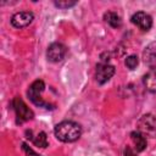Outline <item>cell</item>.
<instances>
[{
	"mask_svg": "<svg viewBox=\"0 0 156 156\" xmlns=\"http://www.w3.org/2000/svg\"><path fill=\"white\" fill-rule=\"evenodd\" d=\"M144 85L149 91H156V71L152 69L144 76Z\"/></svg>",
	"mask_w": 156,
	"mask_h": 156,
	"instance_id": "obj_11",
	"label": "cell"
},
{
	"mask_svg": "<svg viewBox=\"0 0 156 156\" xmlns=\"http://www.w3.org/2000/svg\"><path fill=\"white\" fill-rule=\"evenodd\" d=\"M33 143L35 146H39V147H46L48 146V138H46V134L44 132H40L39 134L35 135V138L33 139Z\"/></svg>",
	"mask_w": 156,
	"mask_h": 156,
	"instance_id": "obj_13",
	"label": "cell"
},
{
	"mask_svg": "<svg viewBox=\"0 0 156 156\" xmlns=\"http://www.w3.org/2000/svg\"><path fill=\"white\" fill-rule=\"evenodd\" d=\"M124 63H126V66H127L129 69H134V68L138 66L139 60H138L136 55H129V56H127V58L124 60Z\"/></svg>",
	"mask_w": 156,
	"mask_h": 156,
	"instance_id": "obj_14",
	"label": "cell"
},
{
	"mask_svg": "<svg viewBox=\"0 0 156 156\" xmlns=\"http://www.w3.org/2000/svg\"><path fill=\"white\" fill-rule=\"evenodd\" d=\"M66 52H67V49L63 44L52 43L46 50V57L51 62H58L63 60V57L66 56Z\"/></svg>",
	"mask_w": 156,
	"mask_h": 156,
	"instance_id": "obj_5",
	"label": "cell"
},
{
	"mask_svg": "<svg viewBox=\"0 0 156 156\" xmlns=\"http://www.w3.org/2000/svg\"><path fill=\"white\" fill-rule=\"evenodd\" d=\"M44 88H45V84L43 80L38 79L35 82H33L28 89V96L30 99V101L35 105H38L39 107H45V108H52L50 107V104L45 102L41 98H40V94L44 91Z\"/></svg>",
	"mask_w": 156,
	"mask_h": 156,
	"instance_id": "obj_2",
	"label": "cell"
},
{
	"mask_svg": "<svg viewBox=\"0 0 156 156\" xmlns=\"http://www.w3.org/2000/svg\"><path fill=\"white\" fill-rule=\"evenodd\" d=\"M124 156H136V155L134 154V151H133L129 146H127V147L124 149Z\"/></svg>",
	"mask_w": 156,
	"mask_h": 156,
	"instance_id": "obj_16",
	"label": "cell"
},
{
	"mask_svg": "<svg viewBox=\"0 0 156 156\" xmlns=\"http://www.w3.org/2000/svg\"><path fill=\"white\" fill-rule=\"evenodd\" d=\"M113 74H115V66H112L110 63H102V62H100L96 66L95 77H96V82L99 84L106 83L107 80H110V78Z\"/></svg>",
	"mask_w": 156,
	"mask_h": 156,
	"instance_id": "obj_7",
	"label": "cell"
},
{
	"mask_svg": "<svg viewBox=\"0 0 156 156\" xmlns=\"http://www.w3.org/2000/svg\"><path fill=\"white\" fill-rule=\"evenodd\" d=\"M12 106L13 110L16 112V117H17V123H23L26 121H29L33 118V112L32 110L24 104V101L20 98H15L12 101Z\"/></svg>",
	"mask_w": 156,
	"mask_h": 156,
	"instance_id": "obj_4",
	"label": "cell"
},
{
	"mask_svg": "<svg viewBox=\"0 0 156 156\" xmlns=\"http://www.w3.org/2000/svg\"><path fill=\"white\" fill-rule=\"evenodd\" d=\"M34 16L32 12L29 11H21V12H17L15 13L12 17H11V24L16 28H23V27H27L32 23Z\"/></svg>",
	"mask_w": 156,
	"mask_h": 156,
	"instance_id": "obj_8",
	"label": "cell"
},
{
	"mask_svg": "<svg viewBox=\"0 0 156 156\" xmlns=\"http://www.w3.org/2000/svg\"><path fill=\"white\" fill-rule=\"evenodd\" d=\"M138 132H140L144 136L155 138L156 136V117L154 115H144L138 121Z\"/></svg>",
	"mask_w": 156,
	"mask_h": 156,
	"instance_id": "obj_3",
	"label": "cell"
},
{
	"mask_svg": "<svg viewBox=\"0 0 156 156\" xmlns=\"http://www.w3.org/2000/svg\"><path fill=\"white\" fill-rule=\"evenodd\" d=\"M35 156H37V155H35Z\"/></svg>",
	"mask_w": 156,
	"mask_h": 156,
	"instance_id": "obj_17",
	"label": "cell"
},
{
	"mask_svg": "<svg viewBox=\"0 0 156 156\" xmlns=\"http://www.w3.org/2000/svg\"><path fill=\"white\" fill-rule=\"evenodd\" d=\"M77 4V1H56L55 5L60 9H68L71 6H74Z\"/></svg>",
	"mask_w": 156,
	"mask_h": 156,
	"instance_id": "obj_15",
	"label": "cell"
},
{
	"mask_svg": "<svg viewBox=\"0 0 156 156\" xmlns=\"http://www.w3.org/2000/svg\"><path fill=\"white\" fill-rule=\"evenodd\" d=\"M104 20H105L106 23H108V24H110L111 27H113V28H117V27H119V26L122 24L121 17H119L116 12H113V11H107V12L104 15Z\"/></svg>",
	"mask_w": 156,
	"mask_h": 156,
	"instance_id": "obj_12",
	"label": "cell"
},
{
	"mask_svg": "<svg viewBox=\"0 0 156 156\" xmlns=\"http://www.w3.org/2000/svg\"><path fill=\"white\" fill-rule=\"evenodd\" d=\"M130 136H132V140L134 143V146H135L136 151L138 152L144 151L145 147H146V139H145V136L140 132H132Z\"/></svg>",
	"mask_w": 156,
	"mask_h": 156,
	"instance_id": "obj_10",
	"label": "cell"
},
{
	"mask_svg": "<svg viewBox=\"0 0 156 156\" xmlns=\"http://www.w3.org/2000/svg\"><path fill=\"white\" fill-rule=\"evenodd\" d=\"M144 62L149 66H156V41L150 43L143 51Z\"/></svg>",
	"mask_w": 156,
	"mask_h": 156,
	"instance_id": "obj_9",
	"label": "cell"
},
{
	"mask_svg": "<svg viewBox=\"0 0 156 156\" xmlns=\"http://www.w3.org/2000/svg\"><path fill=\"white\" fill-rule=\"evenodd\" d=\"M130 21H132V23L134 26H136L138 28H140L144 32H147L152 27V18H151V16L149 13H146V12H143V11L135 12L132 16Z\"/></svg>",
	"mask_w": 156,
	"mask_h": 156,
	"instance_id": "obj_6",
	"label": "cell"
},
{
	"mask_svg": "<svg viewBox=\"0 0 156 156\" xmlns=\"http://www.w3.org/2000/svg\"><path fill=\"white\" fill-rule=\"evenodd\" d=\"M54 133L58 140H61L63 143H72V141H76L80 136L82 128L76 122L63 121L55 126Z\"/></svg>",
	"mask_w": 156,
	"mask_h": 156,
	"instance_id": "obj_1",
	"label": "cell"
}]
</instances>
